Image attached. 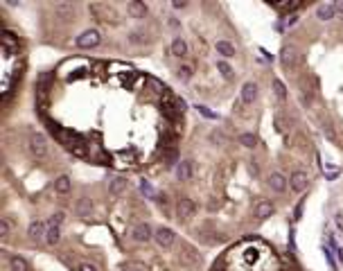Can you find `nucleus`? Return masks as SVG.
I'll return each mask as SVG.
<instances>
[{
  "label": "nucleus",
  "instance_id": "obj_1",
  "mask_svg": "<svg viewBox=\"0 0 343 271\" xmlns=\"http://www.w3.org/2000/svg\"><path fill=\"white\" fill-rule=\"evenodd\" d=\"M30 152L34 159H46L47 156V138L43 133H32L30 136Z\"/></svg>",
  "mask_w": 343,
  "mask_h": 271
},
{
  "label": "nucleus",
  "instance_id": "obj_2",
  "mask_svg": "<svg viewBox=\"0 0 343 271\" xmlns=\"http://www.w3.org/2000/svg\"><path fill=\"white\" fill-rule=\"evenodd\" d=\"M99 41H102V34H99L97 30H86V32H81L79 36H77V48L91 50V48L99 46Z\"/></svg>",
  "mask_w": 343,
  "mask_h": 271
},
{
  "label": "nucleus",
  "instance_id": "obj_3",
  "mask_svg": "<svg viewBox=\"0 0 343 271\" xmlns=\"http://www.w3.org/2000/svg\"><path fill=\"white\" fill-rule=\"evenodd\" d=\"M280 61H282V66L287 68V70L298 68V64H300V52H298V48L296 46H284L282 52H280Z\"/></svg>",
  "mask_w": 343,
  "mask_h": 271
},
{
  "label": "nucleus",
  "instance_id": "obj_4",
  "mask_svg": "<svg viewBox=\"0 0 343 271\" xmlns=\"http://www.w3.org/2000/svg\"><path fill=\"white\" fill-rule=\"evenodd\" d=\"M91 12L97 14L99 20H106V23H118V12L109 5H91Z\"/></svg>",
  "mask_w": 343,
  "mask_h": 271
},
{
  "label": "nucleus",
  "instance_id": "obj_5",
  "mask_svg": "<svg viewBox=\"0 0 343 271\" xmlns=\"http://www.w3.org/2000/svg\"><path fill=\"white\" fill-rule=\"evenodd\" d=\"M194 210H197V206H194V201L187 197L183 199H178V204H176V217L183 222V219H190L192 215H194Z\"/></svg>",
  "mask_w": 343,
  "mask_h": 271
},
{
  "label": "nucleus",
  "instance_id": "obj_6",
  "mask_svg": "<svg viewBox=\"0 0 343 271\" xmlns=\"http://www.w3.org/2000/svg\"><path fill=\"white\" fill-rule=\"evenodd\" d=\"M154 239L158 242V246H163V249H170L172 244H174V239H176V233L172 231V228H158V231L154 233Z\"/></svg>",
  "mask_w": 343,
  "mask_h": 271
},
{
  "label": "nucleus",
  "instance_id": "obj_7",
  "mask_svg": "<svg viewBox=\"0 0 343 271\" xmlns=\"http://www.w3.org/2000/svg\"><path fill=\"white\" fill-rule=\"evenodd\" d=\"M131 238L136 239V242H149V239L154 238L152 233V226L147 224V222H142V224H136L131 231Z\"/></svg>",
  "mask_w": 343,
  "mask_h": 271
},
{
  "label": "nucleus",
  "instance_id": "obj_8",
  "mask_svg": "<svg viewBox=\"0 0 343 271\" xmlns=\"http://www.w3.org/2000/svg\"><path fill=\"white\" fill-rule=\"evenodd\" d=\"M289 183H291V190L294 192H305L307 190V185H310V176H307L305 172H294Z\"/></svg>",
  "mask_w": 343,
  "mask_h": 271
},
{
  "label": "nucleus",
  "instance_id": "obj_9",
  "mask_svg": "<svg viewBox=\"0 0 343 271\" xmlns=\"http://www.w3.org/2000/svg\"><path fill=\"white\" fill-rule=\"evenodd\" d=\"M126 12H129L131 18H145L147 14H149V9H147L145 2H140V0H131V2L126 5Z\"/></svg>",
  "mask_w": 343,
  "mask_h": 271
},
{
  "label": "nucleus",
  "instance_id": "obj_10",
  "mask_svg": "<svg viewBox=\"0 0 343 271\" xmlns=\"http://www.w3.org/2000/svg\"><path fill=\"white\" fill-rule=\"evenodd\" d=\"M239 97L244 104H253L257 97V84L255 81H246L244 86H242V93H239Z\"/></svg>",
  "mask_w": 343,
  "mask_h": 271
},
{
  "label": "nucleus",
  "instance_id": "obj_11",
  "mask_svg": "<svg viewBox=\"0 0 343 271\" xmlns=\"http://www.w3.org/2000/svg\"><path fill=\"white\" fill-rule=\"evenodd\" d=\"M75 212L79 215L81 219H88V217H93V201L91 199H79L77 204H75Z\"/></svg>",
  "mask_w": 343,
  "mask_h": 271
},
{
  "label": "nucleus",
  "instance_id": "obj_12",
  "mask_svg": "<svg viewBox=\"0 0 343 271\" xmlns=\"http://www.w3.org/2000/svg\"><path fill=\"white\" fill-rule=\"evenodd\" d=\"M176 179L178 181H190L192 179V160H178Z\"/></svg>",
  "mask_w": 343,
  "mask_h": 271
},
{
  "label": "nucleus",
  "instance_id": "obj_13",
  "mask_svg": "<svg viewBox=\"0 0 343 271\" xmlns=\"http://www.w3.org/2000/svg\"><path fill=\"white\" fill-rule=\"evenodd\" d=\"M125 190H126V179H125V176H113V179L109 181V192H111L113 197H120Z\"/></svg>",
  "mask_w": 343,
  "mask_h": 271
},
{
  "label": "nucleus",
  "instance_id": "obj_14",
  "mask_svg": "<svg viewBox=\"0 0 343 271\" xmlns=\"http://www.w3.org/2000/svg\"><path fill=\"white\" fill-rule=\"evenodd\" d=\"M316 16L321 20H330L337 16V5H332V2H323V5H318L316 9Z\"/></svg>",
  "mask_w": 343,
  "mask_h": 271
},
{
  "label": "nucleus",
  "instance_id": "obj_15",
  "mask_svg": "<svg viewBox=\"0 0 343 271\" xmlns=\"http://www.w3.org/2000/svg\"><path fill=\"white\" fill-rule=\"evenodd\" d=\"M46 233H47V226L43 224V222H39V219H36V222H32V224H30V228H27V235H30L32 239H41Z\"/></svg>",
  "mask_w": 343,
  "mask_h": 271
},
{
  "label": "nucleus",
  "instance_id": "obj_16",
  "mask_svg": "<svg viewBox=\"0 0 343 271\" xmlns=\"http://www.w3.org/2000/svg\"><path fill=\"white\" fill-rule=\"evenodd\" d=\"M54 12H57V16H61V18H70L75 14V5L68 2V0H61V2L54 5Z\"/></svg>",
  "mask_w": 343,
  "mask_h": 271
},
{
  "label": "nucleus",
  "instance_id": "obj_17",
  "mask_svg": "<svg viewBox=\"0 0 343 271\" xmlns=\"http://www.w3.org/2000/svg\"><path fill=\"white\" fill-rule=\"evenodd\" d=\"M269 185H271V188H273L276 192H284V190H287V179H284L280 172H273V174L269 176Z\"/></svg>",
  "mask_w": 343,
  "mask_h": 271
},
{
  "label": "nucleus",
  "instance_id": "obj_18",
  "mask_svg": "<svg viewBox=\"0 0 343 271\" xmlns=\"http://www.w3.org/2000/svg\"><path fill=\"white\" fill-rule=\"evenodd\" d=\"M269 215H273V204H271V201H260V204L255 206V217L266 219Z\"/></svg>",
  "mask_w": 343,
  "mask_h": 271
},
{
  "label": "nucleus",
  "instance_id": "obj_19",
  "mask_svg": "<svg viewBox=\"0 0 343 271\" xmlns=\"http://www.w3.org/2000/svg\"><path fill=\"white\" fill-rule=\"evenodd\" d=\"M217 52L221 54V57H226V59H231V57H235V46H233L231 41H217Z\"/></svg>",
  "mask_w": 343,
  "mask_h": 271
},
{
  "label": "nucleus",
  "instance_id": "obj_20",
  "mask_svg": "<svg viewBox=\"0 0 343 271\" xmlns=\"http://www.w3.org/2000/svg\"><path fill=\"white\" fill-rule=\"evenodd\" d=\"M61 239V231H59V226H54V224H47V233H46V242L50 246H57V242Z\"/></svg>",
  "mask_w": 343,
  "mask_h": 271
},
{
  "label": "nucleus",
  "instance_id": "obj_21",
  "mask_svg": "<svg viewBox=\"0 0 343 271\" xmlns=\"http://www.w3.org/2000/svg\"><path fill=\"white\" fill-rule=\"evenodd\" d=\"M9 267H12V271H30L27 260L20 258V255H12V258H9Z\"/></svg>",
  "mask_w": 343,
  "mask_h": 271
},
{
  "label": "nucleus",
  "instance_id": "obj_22",
  "mask_svg": "<svg viewBox=\"0 0 343 271\" xmlns=\"http://www.w3.org/2000/svg\"><path fill=\"white\" fill-rule=\"evenodd\" d=\"M54 190L59 192V194H68L70 192V176H59V179L54 181Z\"/></svg>",
  "mask_w": 343,
  "mask_h": 271
},
{
  "label": "nucleus",
  "instance_id": "obj_23",
  "mask_svg": "<svg viewBox=\"0 0 343 271\" xmlns=\"http://www.w3.org/2000/svg\"><path fill=\"white\" fill-rule=\"evenodd\" d=\"M185 52H187V43H185L183 39L172 41V54H174V57H183Z\"/></svg>",
  "mask_w": 343,
  "mask_h": 271
},
{
  "label": "nucleus",
  "instance_id": "obj_24",
  "mask_svg": "<svg viewBox=\"0 0 343 271\" xmlns=\"http://www.w3.org/2000/svg\"><path fill=\"white\" fill-rule=\"evenodd\" d=\"M239 145H244L246 149H253V147L257 145L255 133H242V136H239Z\"/></svg>",
  "mask_w": 343,
  "mask_h": 271
},
{
  "label": "nucleus",
  "instance_id": "obj_25",
  "mask_svg": "<svg viewBox=\"0 0 343 271\" xmlns=\"http://www.w3.org/2000/svg\"><path fill=\"white\" fill-rule=\"evenodd\" d=\"M217 70H219L221 75H224L226 80H231V77H233V68H231V64H228V61H224V59L217 61Z\"/></svg>",
  "mask_w": 343,
  "mask_h": 271
},
{
  "label": "nucleus",
  "instance_id": "obj_26",
  "mask_svg": "<svg viewBox=\"0 0 343 271\" xmlns=\"http://www.w3.org/2000/svg\"><path fill=\"white\" fill-rule=\"evenodd\" d=\"M273 7L280 9V12H296V9H300V2H278Z\"/></svg>",
  "mask_w": 343,
  "mask_h": 271
},
{
  "label": "nucleus",
  "instance_id": "obj_27",
  "mask_svg": "<svg viewBox=\"0 0 343 271\" xmlns=\"http://www.w3.org/2000/svg\"><path fill=\"white\" fill-rule=\"evenodd\" d=\"M273 91H276V95H278V97H280V99H284V97H287V86H284V84H282V81H280V80H278V77H276V80H273Z\"/></svg>",
  "mask_w": 343,
  "mask_h": 271
},
{
  "label": "nucleus",
  "instance_id": "obj_28",
  "mask_svg": "<svg viewBox=\"0 0 343 271\" xmlns=\"http://www.w3.org/2000/svg\"><path fill=\"white\" fill-rule=\"evenodd\" d=\"M194 109H197V111L201 113V115H205V118H208V120H217V113H212L210 109H208V106H203V104H197V106H194Z\"/></svg>",
  "mask_w": 343,
  "mask_h": 271
},
{
  "label": "nucleus",
  "instance_id": "obj_29",
  "mask_svg": "<svg viewBox=\"0 0 343 271\" xmlns=\"http://www.w3.org/2000/svg\"><path fill=\"white\" fill-rule=\"evenodd\" d=\"M190 77H192V68L190 66H181V68H178V80L187 81Z\"/></svg>",
  "mask_w": 343,
  "mask_h": 271
},
{
  "label": "nucleus",
  "instance_id": "obj_30",
  "mask_svg": "<svg viewBox=\"0 0 343 271\" xmlns=\"http://www.w3.org/2000/svg\"><path fill=\"white\" fill-rule=\"evenodd\" d=\"M140 190L145 192L147 197H152V199H156V192H154V188L149 183H147V181H142V183H140Z\"/></svg>",
  "mask_w": 343,
  "mask_h": 271
},
{
  "label": "nucleus",
  "instance_id": "obj_31",
  "mask_svg": "<svg viewBox=\"0 0 343 271\" xmlns=\"http://www.w3.org/2000/svg\"><path fill=\"white\" fill-rule=\"evenodd\" d=\"M323 131H325V136H327V138L337 143V131L332 129V125H327V122H325V125H323Z\"/></svg>",
  "mask_w": 343,
  "mask_h": 271
},
{
  "label": "nucleus",
  "instance_id": "obj_32",
  "mask_svg": "<svg viewBox=\"0 0 343 271\" xmlns=\"http://www.w3.org/2000/svg\"><path fill=\"white\" fill-rule=\"evenodd\" d=\"M9 233H12V226H9V222H7V219H2V222H0V235H2V238H7Z\"/></svg>",
  "mask_w": 343,
  "mask_h": 271
},
{
  "label": "nucleus",
  "instance_id": "obj_33",
  "mask_svg": "<svg viewBox=\"0 0 343 271\" xmlns=\"http://www.w3.org/2000/svg\"><path fill=\"white\" fill-rule=\"evenodd\" d=\"M129 41H131V43H145V36H142V32H131L129 34Z\"/></svg>",
  "mask_w": 343,
  "mask_h": 271
},
{
  "label": "nucleus",
  "instance_id": "obj_34",
  "mask_svg": "<svg viewBox=\"0 0 343 271\" xmlns=\"http://www.w3.org/2000/svg\"><path fill=\"white\" fill-rule=\"evenodd\" d=\"M330 244H332V249H334V253H337V258H339V260H343V249L337 244V239L330 238Z\"/></svg>",
  "mask_w": 343,
  "mask_h": 271
},
{
  "label": "nucleus",
  "instance_id": "obj_35",
  "mask_svg": "<svg viewBox=\"0 0 343 271\" xmlns=\"http://www.w3.org/2000/svg\"><path fill=\"white\" fill-rule=\"evenodd\" d=\"M176 111L183 115L185 111H187V104H185V99H181V97H176Z\"/></svg>",
  "mask_w": 343,
  "mask_h": 271
},
{
  "label": "nucleus",
  "instance_id": "obj_36",
  "mask_svg": "<svg viewBox=\"0 0 343 271\" xmlns=\"http://www.w3.org/2000/svg\"><path fill=\"white\" fill-rule=\"evenodd\" d=\"M61 222H63V212H54V215H52V219H50V224L59 226Z\"/></svg>",
  "mask_w": 343,
  "mask_h": 271
},
{
  "label": "nucleus",
  "instance_id": "obj_37",
  "mask_svg": "<svg viewBox=\"0 0 343 271\" xmlns=\"http://www.w3.org/2000/svg\"><path fill=\"white\" fill-rule=\"evenodd\" d=\"M303 206H305V201L300 199V201H298V206H296V210H294V219H300V215H303Z\"/></svg>",
  "mask_w": 343,
  "mask_h": 271
},
{
  "label": "nucleus",
  "instance_id": "obj_38",
  "mask_svg": "<svg viewBox=\"0 0 343 271\" xmlns=\"http://www.w3.org/2000/svg\"><path fill=\"white\" fill-rule=\"evenodd\" d=\"M325 258H327V262L332 265V269H337V260H334V255H332L330 249H325Z\"/></svg>",
  "mask_w": 343,
  "mask_h": 271
},
{
  "label": "nucleus",
  "instance_id": "obj_39",
  "mask_svg": "<svg viewBox=\"0 0 343 271\" xmlns=\"http://www.w3.org/2000/svg\"><path fill=\"white\" fill-rule=\"evenodd\" d=\"M210 138H212V140H215V143H226V136H224V133H217V131L212 133Z\"/></svg>",
  "mask_w": 343,
  "mask_h": 271
},
{
  "label": "nucleus",
  "instance_id": "obj_40",
  "mask_svg": "<svg viewBox=\"0 0 343 271\" xmlns=\"http://www.w3.org/2000/svg\"><path fill=\"white\" fill-rule=\"evenodd\" d=\"M276 127H278V131H284V120L280 115H276Z\"/></svg>",
  "mask_w": 343,
  "mask_h": 271
},
{
  "label": "nucleus",
  "instance_id": "obj_41",
  "mask_svg": "<svg viewBox=\"0 0 343 271\" xmlns=\"http://www.w3.org/2000/svg\"><path fill=\"white\" fill-rule=\"evenodd\" d=\"M187 7V0H174V9H183Z\"/></svg>",
  "mask_w": 343,
  "mask_h": 271
},
{
  "label": "nucleus",
  "instance_id": "obj_42",
  "mask_svg": "<svg viewBox=\"0 0 343 271\" xmlns=\"http://www.w3.org/2000/svg\"><path fill=\"white\" fill-rule=\"evenodd\" d=\"M296 23H298V16H296V14H291V16H287V25H296Z\"/></svg>",
  "mask_w": 343,
  "mask_h": 271
},
{
  "label": "nucleus",
  "instance_id": "obj_43",
  "mask_svg": "<svg viewBox=\"0 0 343 271\" xmlns=\"http://www.w3.org/2000/svg\"><path fill=\"white\" fill-rule=\"evenodd\" d=\"M79 271H97L93 265H79Z\"/></svg>",
  "mask_w": 343,
  "mask_h": 271
},
{
  "label": "nucleus",
  "instance_id": "obj_44",
  "mask_svg": "<svg viewBox=\"0 0 343 271\" xmlns=\"http://www.w3.org/2000/svg\"><path fill=\"white\" fill-rule=\"evenodd\" d=\"M337 12L343 14V0H341V2H337Z\"/></svg>",
  "mask_w": 343,
  "mask_h": 271
},
{
  "label": "nucleus",
  "instance_id": "obj_45",
  "mask_svg": "<svg viewBox=\"0 0 343 271\" xmlns=\"http://www.w3.org/2000/svg\"><path fill=\"white\" fill-rule=\"evenodd\" d=\"M125 271H142V269H138V267H129V269H125Z\"/></svg>",
  "mask_w": 343,
  "mask_h": 271
}]
</instances>
